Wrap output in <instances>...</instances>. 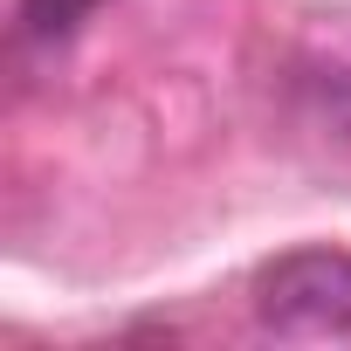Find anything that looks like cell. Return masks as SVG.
<instances>
[{"label": "cell", "instance_id": "obj_1", "mask_svg": "<svg viewBox=\"0 0 351 351\" xmlns=\"http://www.w3.org/2000/svg\"><path fill=\"white\" fill-rule=\"evenodd\" d=\"M255 317L276 337H344L351 330V255L296 248L255 276Z\"/></svg>", "mask_w": 351, "mask_h": 351}, {"label": "cell", "instance_id": "obj_2", "mask_svg": "<svg viewBox=\"0 0 351 351\" xmlns=\"http://www.w3.org/2000/svg\"><path fill=\"white\" fill-rule=\"evenodd\" d=\"M104 8V0H21V21L35 28V35H69L76 21H90Z\"/></svg>", "mask_w": 351, "mask_h": 351}]
</instances>
